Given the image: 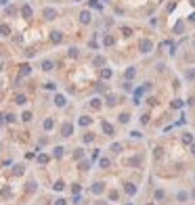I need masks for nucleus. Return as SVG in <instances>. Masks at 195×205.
I'll return each mask as SVG.
<instances>
[{
    "mask_svg": "<svg viewBox=\"0 0 195 205\" xmlns=\"http://www.w3.org/2000/svg\"><path fill=\"white\" fill-rule=\"evenodd\" d=\"M138 50L143 52V55L151 52V50H153V42H151V40H147V38H145V40H141V42H138Z\"/></svg>",
    "mask_w": 195,
    "mask_h": 205,
    "instance_id": "1",
    "label": "nucleus"
},
{
    "mask_svg": "<svg viewBox=\"0 0 195 205\" xmlns=\"http://www.w3.org/2000/svg\"><path fill=\"white\" fill-rule=\"evenodd\" d=\"M44 19H46V21H55L57 19V11H55V8H44Z\"/></svg>",
    "mask_w": 195,
    "mask_h": 205,
    "instance_id": "2",
    "label": "nucleus"
},
{
    "mask_svg": "<svg viewBox=\"0 0 195 205\" xmlns=\"http://www.w3.org/2000/svg\"><path fill=\"white\" fill-rule=\"evenodd\" d=\"M74 134V126L72 123H63V128H61V136L67 138V136H72Z\"/></svg>",
    "mask_w": 195,
    "mask_h": 205,
    "instance_id": "3",
    "label": "nucleus"
},
{
    "mask_svg": "<svg viewBox=\"0 0 195 205\" xmlns=\"http://www.w3.org/2000/svg\"><path fill=\"white\" fill-rule=\"evenodd\" d=\"M61 40H63V34H61V32H57V29L50 32V42H52V44H59Z\"/></svg>",
    "mask_w": 195,
    "mask_h": 205,
    "instance_id": "4",
    "label": "nucleus"
},
{
    "mask_svg": "<svg viewBox=\"0 0 195 205\" xmlns=\"http://www.w3.org/2000/svg\"><path fill=\"white\" fill-rule=\"evenodd\" d=\"M80 21H82L84 25H86V23H90V21H92V17H90V11H82V13H80Z\"/></svg>",
    "mask_w": 195,
    "mask_h": 205,
    "instance_id": "5",
    "label": "nucleus"
},
{
    "mask_svg": "<svg viewBox=\"0 0 195 205\" xmlns=\"http://www.w3.org/2000/svg\"><path fill=\"white\" fill-rule=\"evenodd\" d=\"M90 191H92V193H94V195H101V193H103V191H105V184H103V182H94V184H92V189H90Z\"/></svg>",
    "mask_w": 195,
    "mask_h": 205,
    "instance_id": "6",
    "label": "nucleus"
},
{
    "mask_svg": "<svg viewBox=\"0 0 195 205\" xmlns=\"http://www.w3.org/2000/svg\"><path fill=\"white\" fill-rule=\"evenodd\" d=\"M21 15L25 17V19H32V15H34V11H32V6H30V4H25V6L21 8Z\"/></svg>",
    "mask_w": 195,
    "mask_h": 205,
    "instance_id": "7",
    "label": "nucleus"
},
{
    "mask_svg": "<svg viewBox=\"0 0 195 205\" xmlns=\"http://www.w3.org/2000/svg\"><path fill=\"white\" fill-rule=\"evenodd\" d=\"M42 128L46 130V132H50L52 128H55V119H52V117H48V119H44V123H42Z\"/></svg>",
    "mask_w": 195,
    "mask_h": 205,
    "instance_id": "8",
    "label": "nucleus"
},
{
    "mask_svg": "<svg viewBox=\"0 0 195 205\" xmlns=\"http://www.w3.org/2000/svg\"><path fill=\"white\" fill-rule=\"evenodd\" d=\"M101 128H103V132H105L107 136H111V134H113V126H111L109 121H103V123H101Z\"/></svg>",
    "mask_w": 195,
    "mask_h": 205,
    "instance_id": "9",
    "label": "nucleus"
},
{
    "mask_svg": "<svg viewBox=\"0 0 195 205\" xmlns=\"http://www.w3.org/2000/svg\"><path fill=\"white\" fill-rule=\"evenodd\" d=\"M32 73V67L25 63V65H21V69H19V77H25V75H30Z\"/></svg>",
    "mask_w": 195,
    "mask_h": 205,
    "instance_id": "10",
    "label": "nucleus"
},
{
    "mask_svg": "<svg viewBox=\"0 0 195 205\" xmlns=\"http://www.w3.org/2000/svg\"><path fill=\"white\" fill-rule=\"evenodd\" d=\"M113 44H116V38H113L111 34H107V36L103 38V46H113Z\"/></svg>",
    "mask_w": 195,
    "mask_h": 205,
    "instance_id": "11",
    "label": "nucleus"
},
{
    "mask_svg": "<svg viewBox=\"0 0 195 205\" xmlns=\"http://www.w3.org/2000/svg\"><path fill=\"white\" fill-rule=\"evenodd\" d=\"M78 123H80L82 128H86V126H90V123H92V119H90V117H86V115H82V117L78 119Z\"/></svg>",
    "mask_w": 195,
    "mask_h": 205,
    "instance_id": "12",
    "label": "nucleus"
},
{
    "mask_svg": "<svg viewBox=\"0 0 195 205\" xmlns=\"http://www.w3.org/2000/svg\"><path fill=\"white\" fill-rule=\"evenodd\" d=\"M124 191H126L128 195H136V186L132 182H126V186H124Z\"/></svg>",
    "mask_w": 195,
    "mask_h": 205,
    "instance_id": "13",
    "label": "nucleus"
},
{
    "mask_svg": "<svg viewBox=\"0 0 195 205\" xmlns=\"http://www.w3.org/2000/svg\"><path fill=\"white\" fill-rule=\"evenodd\" d=\"M65 103H67V101H65L63 94H57V96H55V105H57V107H65Z\"/></svg>",
    "mask_w": 195,
    "mask_h": 205,
    "instance_id": "14",
    "label": "nucleus"
},
{
    "mask_svg": "<svg viewBox=\"0 0 195 205\" xmlns=\"http://www.w3.org/2000/svg\"><path fill=\"white\" fill-rule=\"evenodd\" d=\"M111 75H113V71H111V69H107V67H103V69H101V77H103V80H109Z\"/></svg>",
    "mask_w": 195,
    "mask_h": 205,
    "instance_id": "15",
    "label": "nucleus"
},
{
    "mask_svg": "<svg viewBox=\"0 0 195 205\" xmlns=\"http://www.w3.org/2000/svg\"><path fill=\"white\" fill-rule=\"evenodd\" d=\"M124 75H126V80H134V75H136V69H134V67H128Z\"/></svg>",
    "mask_w": 195,
    "mask_h": 205,
    "instance_id": "16",
    "label": "nucleus"
},
{
    "mask_svg": "<svg viewBox=\"0 0 195 205\" xmlns=\"http://www.w3.org/2000/svg\"><path fill=\"white\" fill-rule=\"evenodd\" d=\"M88 6H90V8H96V11H101V8H103V4L99 2V0H88Z\"/></svg>",
    "mask_w": 195,
    "mask_h": 205,
    "instance_id": "17",
    "label": "nucleus"
},
{
    "mask_svg": "<svg viewBox=\"0 0 195 205\" xmlns=\"http://www.w3.org/2000/svg\"><path fill=\"white\" fill-rule=\"evenodd\" d=\"M63 153H65V149H63V147H55V151H52V155H55L57 159L63 157Z\"/></svg>",
    "mask_w": 195,
    "mask_h": 205,
    "instance_id": "18",
    "label": "nucleus"
},
{
    "mask_svg": "<svg viewBox=\"0 0 195 205\" xmlns=\"http://www.w3.org/2000/svg\"><path fill=\"white\" fill-rule=\"evenodd\" d=\"M109 163H111V161H109L107 157H101V159H99V167H103V170H107Z\"/></svg>",
    "mask_w": 195,
    "mask_h": 205,
    "instance_id": "19",
    "label": "nucleus"
},
{
    "mask_svg": "<svg viewBox=\"0 0 195 205\" xmlns=\"http://www.w3.org/2000/svg\"><path fill=\"white\" fill-rule=\"evenodd\" d=\"M36 189H38V184L34 182V180H30L28 184H25V191H28V193H34V191H36Z\"/></svg>",
    "mask_w": 195,
    "mask_h": 205,
    "instance_id": "20",
    "label": "nucleus"
},
{
    "mask_svg": "<svg viewBox=\"0 0 195 205\" xmlns=\"http://www.w3.org/2000/svg\"><path fill=\"white\" fill-rule=\"evenodd\" d=\"M42 69H44V71L55 69V63H52V61H42Z\"/></svg>",
    "mask_w": 195,
    "mask_h": 205,
    "instance_id": "21",
    "label": "nucleus"
},
{
    "mask_svg": "<svg viewBox=\"0 0 195 205\" xmlns=\"http://www.w3.org/2000/svg\"><path fill=\"white\" fill-rule=\"evenodd\" d=\"M8 34H11V27L6 23H0V36H8Z\"/></svg>",
    "mask_w": 195,
    "mask_h": 205,
    "instance_id": "22",
    "label": "nucleus"
},
{
    "mask_svg": "<svg viewBox=\"0 0 195 205\" xmlns=\"http://www.w3.org/2000/svg\"><path fill=\"white\" fill-rule=\"evenodd\" d=\"M67 55H69V59H78V57H80V50H78L76 46H72V48H69V52H67Z\"/></svg>",
    "mask_w": 195,
    "mask_h": 205,
    "instance_id": "23",
    "label": "nucleus"
},
{
    "mask_svg": "<svg viewBox=\"0 0 195 205\" xmlns=\"http://www.w3.org/2000/svg\"><path fill=\"white\" fill-rule=\"evenodd\" d=\"M176 199H178L181 203H185V201H187V199H189V193H185V191H181L178 195H176Z\"/></svg>",
    "mask_w": 195,
    "mask_h": 205,
    "instance_id": "24",
    "label": "nucleus"
},
{
    "mask_svg": "<svg viewBox=\"0 0 195 205\" xmlns=\"http://www.w3.org/2000/svg\"><path fill=\"white\" fill-rule=\"evenodd\" d=\"M15 103H17V105H21V107H23V105H25V103H28V99H25V96H23V94H17V96H15Z\"/></svg>",
    "mask_w": 195,
    "mask_h": 205,
    "instance_id": "25",
    "label": "nucleus"
},
{
    "mask_svg": "<svg viewBox=\"0 0 195 205\" xmlns=\"http://www.w3.org/2000/svg\"><path fill=\"white\" fill-rule=\"evenodd\" d=\"M153 197H155V201H164V197H166V193H164L162 189H157V191H155V195H153Z\"/></svg>",
    "mask_w": 195,
    "mask_h": 205,
    "instance_id": "26",
    "label": "nucleus"
},
{
    "mask_svg": "<svg viewBox=\"0 0 195 205\" xmlns=\"http://www.w3.org/2000/svg\"><path fill=\"white\" fill-rule=\"evenodd\" d=\"M185 77H187L189 82H193V80H195V69H187V71H185Z\"/></svg>",
    "mask_w": 195,
    "mask_h": 205,
    "instance_id": "27",
    "label": "nucleus"
},
{
    "mask_svg": "<svg viewBox=\"0 0 195 205\" xmlns=\"http://www.w3.org/2000/svg\"><path fill=\"white\" fill-rule=\"evenodd\" d=\"M52 189H55V191H59V193H61V191L65 189V182H63V180H57V182H55V186H52Z\"/></svg>",
    "mask_w": 195,
    "mask_h": 205,
    "instance_id": "28",
    "label": "nucleus"
},
{
    "mask_svg": "<svg viewBox=\"0 0 195 205\" xmlns=\"http://www.w3.org/2000/svg\"><path fill=\"white\" fill-rule=\"evenodd\" d=\"M23 172H25V167H23V165H15V167H13V174H15V176H21Z\"/></svg>",
    "mask_w": 195,
    "mask_h": 205,
    "instance_id": "29",
    "label": "nucleus"
},
{
    "mask_svg": "<svg viewBox=\"0 0 195 205\" xmlns=\"http://www.w3.org/2000/svg\"><path fill=\"white\" fill-rule=\"evenodd\" d=\"M101 105H103L101 99H92V101H90V107H92V109H101Z\"/></svg>",
    "mask_w": 195,
    "mask_h": 205,
    "instance_id": "30",
    "label": "nucleus"
},
{
    "mask_svg": "<svg viewBox=\"0 0 195 205\" xmlns=\"http://www.w3.org/2000/svg\"><path fill=\"white\" fill-rule=\"evenodd\" d=\"M183 142H185V145H191V142H193V134H189V132L183 134Z\"/></svg>",
    "mask_w": 195,
    "mask_h": 205,
    "instance_id": "31",
    "label": "nucleus"
},
{
    "mask_svg": "<svg viewBox=\"0 0 195 205\" xmlns=\"http://www.w3.org/2000/svg\"><path fill=\"white\" fill-rule=\"evenodd\" d=\"M130 121V115L128 113H120V123H128Z\"/></svg>",
    "mask_w": 195,
    "mask_h": 205,
    "instance_id": "32",
    "label": "nucleus"
},
{
    "mask_svg": "<svg viewBox=\"0 0 195 205\" xmlns=\"http://www.w3.org/2000/svg\"><path fill=\"white\" fill-rule=\"evenodd\" d=\"M109 149L113 151V153H120V151H122V145H120V142H113V145H111Z\"/></svg>",
    "mask_w": 195,
    "mask_h": 205,
    "instance_id": "33",
    "label": "nucleus"
},
{
    "mask_svg": "<svg viewBox=\"0 0 195 205\" xmlns=\"http://www.w3.org/2000/svg\"><path fill=\"white\" fill-rule=\"evenodd\" d=\"M94 65H96V67H103V65H105V57H96V59H94Z\"/></svg>",
    "mask_w": 195,
    "mask_h": 205,
    "instance_id": "34",
    "label": "nucleus"
},
{
    "mask_svg": "<svg viewBox=\"0 0 195 205\" xmlns=\"http://www.w3.org/2000/svg\"><path fill=\"white\" fill-rule=\"evenodd\" d=\"M116 103H118V99H116L113 94H109V96H107V105H109V107H113Z\"/></svg>",
    "mask_w": 195,
    "mask_h": 205,
    "instance_id": "35",
    "label": "nucleus"
},
{
    "mask_svg": "<svg viewBox=\"0 0 195 205\" xmlns=\"http://www.w3.org/2000/svg\"><path fill=\"white\" fill-rule=\"evenodd\" d=\"M32 117H34V115H32L30 111H25V113L21 115V119H23V121H32Z\"/></svg>",
    "mask_w": 195,
    "mask_h": 205,
    "instance_id": "36",
    "label": "nucleus"
},
{
    "mask_svg": "<svg viewBox=\"0 0 195 205\" xmlns=\"http://www.w3.org/2000/svg\"><path fill=\"white\" fill-rule=\"evenodd\" d=\"M4 119H6V123H15V115H13V113H6Z\"/></svg>",
    "mask_w": 195,
    "mask_h": 205,
    "instance_id": "37",
    "label": "nucleus"
},
{
    "mask_svg": "<svg viewBox=\"0 0 195 205\" xmlns=\"http://www.w3.org/2000/svg\"><path fill=\"white\" fill-rule=\"evenodd\" d=\"M118 199H120L118 191H111V193H109V201H118Z\"/></svg>",
    "mask_w": 195,
    "mask_h": 205,
    "instance_id": "38",
    "label": "nucleus"
},
{
    "mask_svg": "<svg viewBox=\"0 0 195 205\" xmlns=\"http://www.w3.org/2000/svg\"><path fill=\"white\" fill-rule=\"evenodd\" d=\"M44 88H46V90H55L57 84H55V82H46V84H44Z\"/></svg>",
    "mask_w": 195,
    "mask_h": 205,
    "instance_id": "39",
    "label": "nucleus"
},
{
    "mask_svg": "<svg viewBox=\"0 0 195 205\" xmlns=\"http://www.w3.org/2000/svg\"><path fill=\"white\" fill-rule=\"evenodd\" d=\"M172 107H174V109H181V107H183V101H181V99L172 101Z\"/></svg>",
    "mask_w": 195,
    "mask_h": 205,
    "instance_id": "40",
    "label": "nucleus"
},
{
    "mask_svg": "<svg viewBox=\"0 0 195 205\" xmlns=\"http://www.w3.org/2000/svg\"><path fill=\"white\" fill-rule=\"evenodd\" d=\"M38 161H40V163H46V161H48V155H44V153L38 155Z\"/></svg>",
    "mask_w": 195,
    "mask_h": 205,
    "instance_id": "41",
    "label": "nucleus"
},
{
    "mask_svg": "<svg viewBox=\"0 0 195 205\" xmlns=\"http://www.w3.org/2000/svg\"><path fill=\"white\" fill-rule=\"evenodd\" d=\"M82 155H84V151H82V149H76V153H74V157H76V159H80V157H82Z\"/></svg>",
    "mask_w": 195,
    "mask_h": 205,
    "instance_id": "42",
    "label": "nucleus"
},
{
    "mask_svg": "<svg viewBox=\"0 0 195 205\" xmlns=\"http://www.w3.org/2000/svg\"><path fill=\"white\" fill-rule=\"evenodd\" d=\"M74 203H82V197H80V193H74Z\"/></svg>",
    "mask_w": 195,
    "mask_h": 205,
    "instance_id": "43",
    "label": "nucleus"
},
{
    "mask_svg": "<svg viewBox=\"0 0 195 205\" xmlns=\"http://www.w3.org/2000/svg\"><path fill=\"white\" fill-rule=\"evenodd\" d=\"M92 140H94V134H86L84 136V142H92Z\"/></svg>",
    "mask_w": 195,
    "mask_h": 205,
    "instance_id": "44",
    "label": "nucleus"
},
{
    "mask_svg": "<svg viewBox=\"0 0 195 205\" xmlns=\"http://www.w3.org/2000/svg\"><path fill=\"white\" fill-rule=\"evenodd\" d=\"M130 136H132V138H141V136H143V134H141L138 130H134V132H130Z\"/></svg>",
    "mask_w": 195,
    "mask_h": 205,
    "instance_id": "45",
    "label": "nucleus"
},
{
    "mask_svg": "<svg viewBox=\"0 0 195 205\" xmlns=\"http://www.w3.org/2000/svg\"><path fill=\"white\" fill-rule=\"evenodd\" d=\"M122 34H124V36H130L132 29H130V27H122Z\"/></svg>",
    "mask_w": 195,
    "mask_h": 205,
    "instance_id": "46",
    "label": "nucleus"
},
{
    "mask_svg": "<svg viewBox=\"0 0 195 205\" xmlns=\"http://www.w3.org/2000/svg\"><path fill=\"white\" fill-rule=\"evenodd\" d=\"M55 205H67L65 199H55Z\"/></svg>",
    "mask_w": 195,
    "mask_h": 205,
    "instance_id": "47",
    "label": "nucleus"
},
{
    "mask_svg": "<svg viewBox=\"0 0 195 205\" xmlns=\"http://www.w3.org/2000/svg\"><path fill=\"white\" fill-rule=\"evenodd\" d=\"M15 13V6H6V15H13Z\"/></svg>",
    "mask_w": 195,
    "mask_h": 205,
    "instance_id": "48",
    "label": "nucleus"
},
{
    "mask_svg": "<svg viewBox=\"0 0 195 205\" xmlns=\"http://www.w3.org/2000/svg\"><path fill=\"white\" fill-rule=\"evenodd\" d=\"M80 167H82V170H88V167H90V163L84 161V163H80Z\"/></svg>",
    "mask_w": 195,
    "mask_h": 205,
    "instance_id": "49",
    "label": "nucleus"
},
{
    "mask_svg": "<svg viewBox=\"0 0 195 205\" xmlns=\"http://www.w3.org/2000/svg\"><path fill=\"white\" fill-rule=\"evenodd\" d=\"M6 123V119H4V115H0V126H4Z\"/></svg>",
    "mask_w": 195,
    "mask_h": 205,
    "instance_id": "50",
    "label": "nucleus"
},
{
    "mask_svg": "<svg viewBox=\"0 0 195 205\" xmlns=\"http://www.w3.org/2000/svg\"><path fill=\"white\" fill-rule=\"evenodd\" d=\"M191 153L195 155V142H191Z\"/></svg>",
    "mask_w": 195,
    "mask_h": 205,
    "instance_id": "51",
    "label": "nucleus"
},
{
    "mask_svg": "<svg viewBox=\"0 0 195 205\" xmlns=\"http://www.w3.org/2000/svg\"><path fill=\"white\" fill-rule=\"evenodd\" d=\"M189 21H193V23H195V13H191V17H189Z\"/></svg>",
    "mask_w": 195,
    "mask_h": 205,
    "instance_id": "52",
    "label": "nucleus"
},
{
    "mask_svg": "<svg viewBox=\"0 0 195 205\" xmlns=\"http://www.w3.org/2000/svg\"><path fill=\"white\" fill-rule=\"evenodd\" d=\"M0 4H2V6H6V4H8V0H0Z\"/></svg>",
    "mask_w": 195,
    "mask_h": 205,
    "instance_id": "53",
    "label": "nucleus"
},
{
    "mask_svg": "<svg viewBox=\"0 0 195 205\" xmlns=\"http://www.w3.org/2000/svg\"><path fill=\"white\" fill-rule=\"evenodd\" d=\"M74 2H82V0H74Z\"/></svg>",
    "mask_w": 195,
    "mask_h": 205,
    "instance_id": "54",
    "label": "nucleus"
},
{
    "mask_svg": "<svg viewBox=\"0 0 195 205\" xmlns=\"http://www.w3.org/2000/svg\"><path fill=\"white\" fill-rule=\"evenodd\" d=\"M193 199H195V191H193Z\"/></svg>",
    "mask_w": 195,
    "mask_h": 205,
    "instance_id": "55",
    "label": "nucleus"
},
{
    "mask_svg": "<svg viewBox=\"0 0 195 205\" xmlns=\"http://www.w3.org/2000/svg\"><path fill=\"white\" fill-rule=\"evenodd\" d=\"M147 205H153V203H147Z\"/></svg>",
    "mask_w": 195,
    "mask_h": 205,
    "instance_id": "56",
    "label": "nucleus"
}]
</instances>
